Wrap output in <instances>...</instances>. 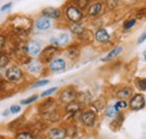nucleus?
<instances>
[{"label": "nucleus", "instance_id": "14", "mask_svg": "<svg viewBox=\"0 0 146 139\" xmlns=\"http://www.w3.org/2000/svg\"><path fill=\"white\" fill-rule=\"evenodd\" d=\"M66 136V131L62 128H55L52 129L48 134V138L50 139H64Z\"/></svg>", "mask_w": 146, "mask_h": 139}, {"label": "nucleus", "instance_id": "17", "mask_svg": "<svg viewBox=\"0 0 146 139\" xmlns=\"http://www.w3.org/2000/svg\"><path fill=\"white\" fill-rule=\"evenodd\" d=\"M27 69L32 73H38L42 70V62L40 61H31L27 63Z\"/></svg>", "mask_w": 146, "mask_h": 139}, {"label": "nucleus", "instance_id": "20", "mask_svg": "<svg viewBox=\"0 0 146 139\" xmlns=\"http://www.w3.org/2000/svg\"><path fill=\"white\" fill-rule=\"evenodd\" d=\"M130 95H131V89L130 87H123V89L118 90V92H117V97L120 98L121 100L130 98Z\"/></svg>", "mask_w": 146, "mask_h": 139}, {"label": "nucleus", "instance_id": "32", "mask_svg": "<svg viewBox=\"0 0 146 139\" xmlns=\"http://www.w3.org/2000/svg\"><path fill=\"white\" fill-rule=\"evenodd\" d=\"M137 84H138L139 90L146 91V79H138L137 80Z\"/></svg>", "mask_w": 146, "mask_h": 139}, {"label": "nucleus", "instance_id": "33", "mask_svg": "<svg viewBox=\"0 0 146 139\" xmlns=\"http://www.w3.org/2000/svg\"><path fill=\"white\" fill-rule=\"evenodd\" d=\"M37 98H38V95H32L31 98H28V99H26V100H23L21 101V104H24V105H26V104H31L32 102H34V101H36Z\"/></svg>", "mask_w": 146, "mask_h": 139}, {"label": "nucleus", "instance_id": "34", "mask_svg": "<svg viewBox=\"0 0 146 139\" xmlns=\"http://www.w3.org/2000/svg\"><path fill=\"white\" fill-rule=\"evenodd\" d=\"M48 83H50V81H48V80H40V81H37L36 83H34L32 87H44V85H46V84H48Z\"/></svg>", "mask_w": 146, "mask_h": 139}, {"label": "nucleus", "instance_id": "41", "mask_svg": "<svg viewBox=\"0 0 146 139\" xmlns=\"http://www.w3.org/2000/svg\"><path fill=\"white\" fill-rule=\"evenodd\" d=\"M143 55H144V60H145V61H146V51H145V52H144V54H143Z\"/></svg>", "mask_w": 146, "mask_h": 139}, {"label": "nucleus", "instance_id": "19", "mask_svg": "<svg viewBox=\"0 0 146 139\" xmlns=\"http://www.w3.org/2000/svg\"><path fill=\"white\" fill-rule=\"evenodd\" d=\"M70 30H71V33H73L74 35L80 36V35L84 32V28H83V26L80 25L79 23H72V24L70 25Z\"/></svg>", "mask_w": 146, "mask_h": 139}, {"label": "nucleus", "instance_id": "5", "mask_svg": "<svg viewBox=\"0 0 146 139\" xmlns=\"http://www.w3.org/2000/svg\"><path fill=\"white\" fill-rule=\"evenodd\" d=\"M70 42V36L65 33L58 35L54 38L51 39V44L55 46V47H62V46H65L68 45V43Z\"/></svg>", "mask_w": 146, "mask_h": 139}, {"label": "nucleus", "instance_id": "1", "mask_svg": "<svg viewBox=\"0 0 146 139\" xmlns=\"http://www.w3.org/2000/svg\"><path fill=\"white\" fill-rule=\"evenodd\" d=\"M64 14H65L66 19H68L69 21H71V23H79V21H81L82 18H83V13H82V10L79 9V8H78L76 6H74V5L68 6V7L65 8Z\"/></svg>", "mask_w": 146, "mask_h": 139}, {"label": "nucleus", "instance_id": "2", "mask_svg": "<svg viewBox=\"0 0 146 139\" xmlns=\"http://www.w3.org/2000/svg\"><path fill=\"white\" fill-rule=\"evenodd\" d=\"M145 107V98L142 93H136L130 98L129 101V108L133 111H138L142 110Z\"/></svg>", "mask_w": 146, "mask_h": 139}, {"label": "nucleus", "instance_id": "4", "mask_svg": "<svg viewBox=\"0 0 146 139\" xmlns=\"http://www.w3.org/2000/svg\"><path fill=\"white\" fill-rule=\"evenodd\" d=\"M6 76L9 81L13 82H18L23 77V71L19 69L18 66H11L7 70L6 72Z\"/></svg>", "mask_w": 146, "mask_h": 139}, {"label": "nucleus", "instance_id": "27", "mask_svg": "<svg viewBox=\"0 0 146 139\" xmlns=\"http://www.w3.org/2000/svg\"><path fill=\"white\" fill-rule=\"evenodd\" d=\"M135 18H138V19L146 18V7H144V8H139V9L135 13Z\"/></svg>", "mask_w": 146, "mask_h": 139}, {"label": "nucleus", "instance_id": "11", "mask_svg": "<svg viewBox=\"0 0 146 139\" xmlns=\"http://www.w3.org/2000/svg\"><path fill=\"white\" fill-rule=\"evenodd\" d=\"M42 15L46 18H52V19H58L61 17V9L58 8H53V7H48L42 10Z\"/></svg>", "mask_w": 146, "mask_h": 139}, {"label": "nucleus", "instance_id": "21", "mask_svg": "<svg viewBox=\"0 0 146 139\" xmlns=\"http://www.w3.org/2000/svg\"><path fill=\"white\" fill-rule=\"evenodd\" d=\"M119 113V109L115 105H109L107 109H106V116L109 117V118H115L117 115Z\"/></svg>", "mask_w": 146, "mask_h": 139}, {"label": "nucleus", "instance_id": "18", "mask_svg": "<svg viewBox=\"0 0 146 139\" xmlns=\"http://www.w3.org/2000/svg\"><path fill=\"white\" fill-rule=\"evenodd\" d=\"M80 111V103L79 102H76L75 100L72 101V102H69L68 105H66V112L68 113H70V115H74V113H76V112H79Z\"/></svg>", "mask_w": 146, "mask_h": 139}, {"label": "nucleus", "instance_id": "30", "mask_svg": "<svg viewBox=\"0 0 146 139\" xmlns=\"http://www.w3.org/2000/svg\"><path fill=\"white\" fill-rule=\"evenodd\" d=\"M16 139H34V137L29 132H20V134L17 135Z\"/></svg>", "mask_w": 146, "mask_h": 139}, {"label": "nucleus", "instance_id": "22", "mask_svg": "<svg viewBox=\"0 0 146 139\" xmlns=\"http://www.w3.org/2000/svg\"><path fill=\"white\" fill-rule=\"evenodd\" d=\"M53 104H54V101L52 99H47L46 101H44L43 103L39 105V108H40V110L43 112H50L51 111V108L53 107Z\"/></svg>", "mask_w": 146, "mask_h": 139}, {"label": "nucleus", "instance_id": "38", "mask_svg": "<svg viewBox=\"0 0 146 139\" xmlns=\"http://www.w3.org/2000/svg\"><path fill=\"white\" fill-rule=\"evenodd\" d=\"M5 42H6V38L3 35H0V53L2 52L3 47H5Z\"/></svg>", "mask_w": 146, "mask_h": 139}, {"label": "nucleus", "instance_id": "12", "mask_svg": "<svg viewBox=\"0 0 146 139\" xmlns=\"http://www.w3.org/2000/svg\"><path fill=\"white\" fill-rule=\"evenodd\" d=\"M35 27L38 30H47L51 27V21L48 18L44 17V16L39 17L37 18L36 21H35Z\"/></svg>", "mask_w": 146, "mask_h": 139}, {"label": "nucleus", "instance_id": "15", "mask_svg": "<svg viewBox=\"0 0 146 139\" xmlns=\"http://www.w3.org/2000/svg\"><path fill=\"white\" fill-rule=\"evenodd\" d=\"M123 52V47L121 46H116L115 48H112L111 51H110L105 57H102L101 58V61L102 62H108V61H111L112 58H115V57H117L119 54H121Z\"/></svg>", "mask_w": 146, "mask_h": 139}, {"label": "nucleus", "instance_id": "35", "mask_svg": "<svg viewBox=\"0 0 146 139\" xmlns=\"http://www.w3.org/2000/svg\"><path fill=\"white\" fill-rule=\"evenodd\" d=\"M127 102L125 101V100H119V101H117L116 102V107L119 109V110H121V109H126L127 108Z\"/></svg>", "mask_w": 146, "mask_h": 139}, {"label": "nucleus", "instance_id": "3", "mask_svg": "<svg viewBox=\"0 0 146 139\" xmlns=\"http://www.w3.org/2000/svg\"><path fill=\"white\" fill-rule=\"evenodd\" d=\"M57 47H55L53 45H50L47 47H45L43 50V52L39 53L40 54V62L42 63H50L51 61H53V57L55 54L57 53Z\"/></svg>", "mask_w": 146, "mask_h": 139}, {"label": "nucleus", "instance_id": "36", "mask_svg": "<svg viewBox=\"0 0 146 139\" xmlns=\"http://www.w3.org/2000/svg\"><path fill=\"white\" fill-rule=\"evenodd\" d=\"M106 2L109 9H115L116 6L118 5V0H106Z\"/></svg>", "mask_w": 146, "mask_h": 139}, {"label": "nucleus", "instance_id": "24", "mask_svg": "<svg viewBox=\"0 0 146 139\" xmlns=\"http://www.w3.org/2000/svg\"><path fill=\"white\" fill-rule=\"evenodd\" d=\"M92 107H93L94 110H97V111H101V110L105 109L106 102H105V100H104L102 98H100V99H97V101H94V102L92 103Z\"/></svg>", "mask_w": 146, "mask_h": 139}, {"label": "nucleus", "instance_id": "26", "mask_svg": "<svg viewBox=\"0 0 146 139\" xmlns=\"http://www.w3.org/2000/svg\"><path fill=\"white\" fill-rule=\"evenodd\" d=\"M123 121H124V115H121V113H118L116 117H115V120L112 121V123H111V126H116V127H120L121 124H123Z\"/></svg>", "mask_w": 146, "mask_h": 139}, {"label": "nucleus", "instance_id": "28", "mask_svg": "<svg viewBox=\"0 0 146 139\" xmlns=\"http://www.w3.org/2000/svg\"><path fill=\"white\" fill-rule=\"evenodd\" d=\"M9 63V58L6 54L0 53V68H5L7 64Z\"/></svg>", "mask_w": 146, "mask_h": 139}, {"label": "nucleus", "instance_id": "39", "mask_svg": "<svg viewBox=\"0 0 146 139\" xmlns=\"http://www.w3.org/2000/svg\"><path fill=\"white\" fill-rule=\"evenodd\" d=\"M11 6H13V3H11V2H8V3L3 5V6L0 8V10H1V11H6V10H8V9H9Z\"/></svg>", "mask_w": 146, "mask_h": 139}, {"label": "nucleus", "instance_id": "29", "mask_svg": "<svg viewBox=\"0 0 146 139\" xmlns=\"http://www.w3.org/2000/svg\"><path fill=\"white\" fill-rule=\"evenodd\" d=\"M78 55H79V51H78L75 47H70V48L68 50V56H69L70 58L74 60L75 57H78Z\"/></svg>", "mask_w": 146, "mask_h": 139}, {"label": "nucleus", "instance_id": "37", "mask_svg": "<svg viewBox=\"0 0 146 139\" xmlns=\"http://www.w3.org/2000/svg\"><path fill=\"white\" fill-rule=\"evenodd\" d=\"M20 110H21V108L19 105H13V107H10V112L14 113V115L20 112Z\"/></svg>", "mask_w": 146, "mask_h": 139}, {"label": "nucleus", "instance_id": "9", "mask_svg": "<svg viewBox=\"0 0 146 139\" xmlns=\"http://www.w3.org/2000/svg\"><path fill=\"white\" fill-rule=\"evenodd\" d=\"M66 68V63L63 58H54L50 62V70L52 72H61Z\"/></svg>", "mask_w": 146, "mask_h": 139}, {"label": "nucleus", "instance_id": "10", "mask_svg": "<svg viewBox=\"0 0 146 139\" xmlns=\"http://www.w3.org/2000/svg\"><path fill=\"white\" fill-rule=\"evenodd\" d=\"M26 52L31 56H37L40 53V44L36 40H31L26 45Z\"/></svg>", "mask_w": 146, "mask_h": 139}, {"label": "nucleus", "instance_id": "7", "mask_svg": "<svg viewBox=\"0 0 146 139\" xmlns=\"http://www.w3.org/2000/svg\"><path fill=\"white\" fill-rule=\"evenodd\" d=\"M76 94L78 93L74 90H72V89H65V90H63L61 92L60 99H61V101L69 103V102H72V101H74L76 99Z\"/></svg>", "mask_w": 146, "mask_h": 139}, {"label": "nucleus", "instance_id": "25", "mask_svg": "<svg viewBox=\"0 0 146 139\" xmlns=\"http://www.w3.org/2000/svg\"><path fill=\"white\" fill-rule=\"evenodd\" d=\"M135 24H136V18H129L127 20H125L124 21V25H123V28L124 29H130V28H133L134 26H135Z\"/></svg>", "mask_w": 146, "mask_h": 139}, {"label": "nucleus", "instance_id": "23", "mask_svg": "<svg viewBox=\"0 0 146 139\" xmlns=\"http://www.w3.org/2000/svg\"><path fill=\"white\" fill-rule=\"evenodd\" d=\"M73 2H74V6H76L81 10H83L89 7L91 0H73Z\"/></svg>", "mask_w": 146, "mask_h": 139}, {"label": "nucleus", "instance_id": "13", "mask_svg": "<svg viewBox=\"0 0 146 139\" xmlns=\"http://www.w3.org/2000/svg\"><path fill=\"white\" fill-rule=\"evenodd\" d=\"M94 38L99 43H107L110 39V35L108 34V32L105 28H99L94 33Z\"/></svg>", "mask_w": 146, "mask_h": 139}, {"label": "nucleus", "instance_id": "40", "mask_svg": "<svg viewBox=\"0 0 146 139\" xmlns=\"http://www.w3.org/2000/svg\"><path fill=\"white\" fill-rule=\"evenodd\" d=\"M145 40H146V33H144V34H142V36L138 38L137 43H138V44H142V43H144Z\"/></svg>", "mask_w": 146, "mask_h": 139}, {"label": "nucleus", "instance_id": "6", "mask_svg": "<svg viewBox=\"0 0 146 139\" xmlns=\"http://www.w3.org/2000/svg\"><path fill=\"white\" fill-rule=\"evenodd\" d=\"M104 9V3L100 2V1H96V2H92L91 5L87 8V13H88V16L90 17H96L98 16Z\"/></svg>", "mask_w": 146, "mask_h": 139}, {"label": "nucleus", "instance_id": "8", "mask_svg": "<svg viewBox=\"0 0 146 139\" xmlns=\"http://www.w3.org/2000/svg\"><path fill=\"white\" fill-rule=\"evenodd\" d=\"M96 112L94 111H91V110H88V111H86V112H83L82 115H81V120L82 122L86 124V126H88V127H92L93 124H94V122H96Z\"/></svg>", "mask_w": 146, "mask_h": 139}, {"label": "nucleus", "instance_id": "16", "mask_svg": "<svg viewBox=\"0 0 146 139\" xmlns=\"http://www.w3.org/2000/svg\"><path fill=\"white\" fill-rule=\"evenodd\" d=\"M76 98H78V102L81 104H88L91 101V94L89 92H80L76 94Z\"/></svg>", "mask_w": 146, "mask_h": 139}, {"label": "nucleus", "instance_id": "31", "mask_svg": "<svg viewBox=\"0 0 146 139\" xmlns=\"http://www.w3.org/2000/svg\"><path fill=\"white\" fill-rule=\"evenodd\" d=\"M56 90H57V87H51V89H48V90H46V91H44L42 94H40V97L42 98H45V97H47V95H51V94H53L56 92Z\"/></svg>", "mask_w": 146, "mask_h": 139}]
</instances>
